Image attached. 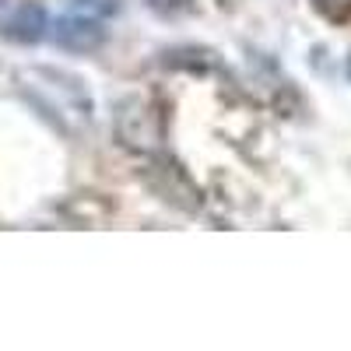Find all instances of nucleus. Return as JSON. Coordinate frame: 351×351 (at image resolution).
Segmentation results:
<instances>
[{"instance_id": "nucleus-1", "label": "nucleus", "mask_w": 351, "mask_h": 351, "mask_svg": "<svg viewBox=\"0 0 351 351\" xmlns=\"http://www.w3.org/2000/svg\"><path fill=\"white\" fill-rule=\"evenodd\" d=\"M25 88L36 95L39 109L53 116V123H60L64 130H81L92 120V95H88L84 81L74 74L36 67L25 74Z\"/></svg>"}, {"instance_id": "nucleus-2", "label": "nucleus", "mask_w": 351, "mask_h": 351, "mask_svg": "<svg viewBox=\"0 0 351 351\" xmlns=\"http://www.w3.org/2000/svg\"><path fill=\"white\" fill-rule=\"evenodd\" d=\"M112 130L120 137V144L127 152L137 155H162V144H165V120L162 112L155 109L152 99L144 95H127L116 102L112 109Z\"/></svg>"}, {"instance_id": "nucleus-3", "label": "nucleus", "mask_w": 351, "mask_h": 351, "mask_svg": "<svg viewBox=\"0 0 351 351\" xmlns=\"http://www.w3.org/2000/svg\"><path fill=\"white\" fill-rule=\"evenodd\" d=\"M106 36H109L106 21L95 14H84L77 8H71L67 14L49 21V39L67 53H95L106 43Z\"/></svg>"}, {"instance_id": "nucleus-4", "label": "nucleus", "mask_w": 351, "mask_h": 351, "mask_svg": "<svg viewBox=\"0 0 351 351\" xmlns=\"http://www.w3.org/2000/svg\"><path fill=\"white\" fill-rule=\"evenodd\" d=\"M158 158V155H155ZM152 190L162 197V200H169V204H176L180 211H200V190L193 186V180L180 169V165H172V162H165V158H158L155 165H152Z\"/></svg>"}, {"instance_id": "nucleus-5", "label": "nucleus", "mask_w": 351, "mask_h": 351, "mask_svg": "<svg viewBox=\"0 0 351 351\" xmlns=\"http://www.w3.org/2000/svg\"><path fill=\"white\" fill-rule=\"evenodd\" d=\"M0 32H4L11 43H21V46H36L49 36V14L39 0H21L14 4L0 25Z\"/></svg>"}, {"instance_id": "nucleus-6", "label": "nucleus", "mask_w": 351, "mask_h": 351, "mask_svg": "<svg viewBox=\"0 0 351 351\" xmlns=\"http://www.w3.org/2000/svg\"><path fill=\"white\" fill-rule=\"evenodd\" d=\"M74 8L106 21V18H112V14H120V11H123V0H74Z\"/></svg>"}, {"instance_id": "nucleus-7", "label": "nucleus", "mask_w": 351, "mask_h": 351, "mask_svg": "<svg viewBox=\"0 0 351 351\" xmlns=\"http://www.w3.org/2000/svg\"><path fill=\"white\" fill-rule=\"evenodd\" d=\"M155 14H162V18H176V14H183V11H190L193 8V0H144Z\"/></svg>"}, {"instance_id": "nucleus-8", "label": "nucleus", "mask_w": 351, "mask_h": 351, "mask_svg": "<svg viewBox=\"0 0 351 351\" xmlns=\"http://www.w3.org/2000/svg\"><path fill=\"white\" fill-rule=\"evenodd\" d=\"M8 11H11V0H0V25H4V18H8Z\"/></svg>"}, {"instance_id": "nucleus-9", "label": "nucleus", "mask_w": 351, "mask_h": 351, "mask_svg": "<svg viewBox=\"0 0 351 351\" xmlns=\"http://www.w3.org/2000/svg\"><path fill=\"white\" fill-rule=\"evenodd\" d=\"M324 4H341V8H351V0H324Z\"/></svg>"}]
</instances>
